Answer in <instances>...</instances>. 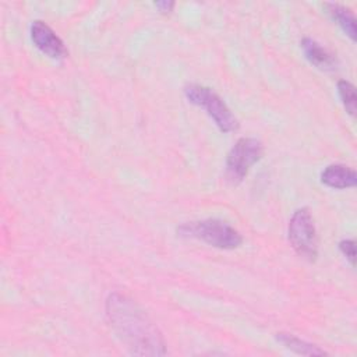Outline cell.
Masks as SVG:
<instances>
[{"mask_svg":"<svg viewBox=\"0 0 357 357\" xmlns=\"http://www.w3.org/2000/svg\"><path fill=\"white\" fill-rule=\"evenodd\" d=\"M106 315L110 326L127 344L131 354L163 356L166 354L165 340L146 317V314L128 297L113 293L106 301Z\"/></svg>","mask_w":357,"mask_h":357,"instance_id":"cell-1","label":"cell"},{"mask_svg":"<svg viewBox=\"0 0 357 357\" xmlns=\"http://www.w3.org/2000/svg\"><path fill=\"white\" fill-rule=\"evenodd\" d=\"M185 98L195 106L202 107L222 132H231L238 128V121L223 99L211 88L190 84L184 86Z\"/></svg>","mask_w":357,"mask_h":357,"instance_id":"cell-2","label":"cell"},{"mask_svg":"<svg viewBox=\"0 0 357 357\" xmlns=\"http://www.w3.org/2000/svg\"><path fill=\"white\" fill-rule=\"evenodd\" d=\"M178 233L180 236L195 237L212 247L223 250L237 248L243 243L241 234L229 223L219 219H205L201 222L185 223L178 227Z\"/></svg>","mask_w":357,"mask_h":357,"instance_id":"cell-3","label":"cell"},{"mask_svg":"<svg viewBox=\"0 0 357 357\" xmlns=\"http://www.w3.org/2000/svg\"><path fill=\"white\" fill-rule=\"evenodd\" d=\"M289 241L294 251L308 262L318 257V236L311 212L307 208L297 209L289 222Z\"/></svg>","mask_w":357,"mask_h":357,"instance_id":"cell-4","label":"cell"},{"mask_svg":"<svg viewBox=\"0 0 357 357\" xmlns=\"http://www.w3.org/2000/svg\"><path fill=\"white\" fill-rule=\"evenodd\" d=\"M264 155V145L257 138H240L229 151L226 158V177L238 184Z\"/></svg>","mask_w":357,"mask_h":357,"instance_id":"cell-5","label":"cell"},{"mask_svg":"<svg viewBox=\"0 0 357 357\" xmlns=\"http://www.w3.org/2000/svg\"><path fill=\"white\" fill-rule=\"evenodd\" d=\"M31 39L33 45L46 56L60 60L67 56V49L63 40L43 21H33L31 25Z\"/></svg>","mask_w":357,"mask_h":357,"instance_id":"cell-6","label":"cell"},{"mask_svg":"<svg viewBox=\"0 0 357 357\" xmlns=\"http://www.w3.org/2000/svg\"><path fill=\"white\" fill-rule=\"evenodd\" d=\"M301 47L304 50L305 57L310 60V63H312L315 67L325 70V71H333L337 68V59L336 56L328 50L326 47L321 46L317 40L310 39V38H304L301 40Z\"/></svg>","mask_w":357,"mask_h":357,"instance_id":"cell-7","label":"cell"},{"mask_svg":"<svg viewBox=\"0 0 357 357\" xmlns=\"http://www.w3.org/2000/svg\"><path fill=\"white\" fill-rule=\"evenodd\" d=\"M321 181L332 188H350L357 183V176L353 169L346 165H329L321 173Z\"/></svg>","mask_w":357,"mask_h":357,"instance_id":"cell-8","label":"cell"},{"mask_svg":"<svg viewBox=\"0 0 357 357\" xmlns=\"http://www.w3.org/2000/svg\"><path fill=\"white\" fill-rule=\"evenodd\" d=\"M325 8L326 13L332 17V20L337 22L340 28L346 32V35L351 40H356V18L351 10L336 3H326Z\"/></svg>","mask_w":357,"mask_h":357,"instance_id":"cell-9","label":"cell"},{"mask_svg":"<svg viewBox=\"0 0 357 357\" xmlns=\"http://www.w3.org/2000/svg\"><path fill=\"white\" fill-rule=\"evenodd\" d=\"M276 339L282 344H284L287 349L293 350L297 354H303V356H322V354H326V351H324L318 346L307 343L305 340H303L297 336H293L290 333H278Z\"/></svg>","mask_w":357,"mask_h":357,"instance_id":"cell-10","label":"cell"},{"mask_svg":"<svg viewBox=\"0 0 357 357\" xmlns=\"http://www.w3.org/2000/svg\"><path fill=\"white\" fill-rule=\"evenodd\" d=\"M337 92L342 99V103L346 109V112L351 116L356 114L357 110V95H356V88L351 82L346 79H340L337 82Z\"/></svg>","mask_w":357,"mask_h":357,"instance_id":"cell-11","label":"cell"},{"mask_svg":"<svg viewBox=\"0 0 357 357\" xmlns=\"http://www.w3.org/2000/svg\"><path fill=\"white\" fill-rule=\"evenodd\" d=\"M339 248L342 254L349 259L351 266L356 264V243L353 240H343L339 243Z\"/></svg>","mask_w":357,"mask_h":357,"instance_id":"cell-12","label":"cell"},{"mask_svg":"<svg viewBox=\"0 0 357 357\" xmlns=\"http://www.w3.org/2000/svg\"><path fill=\"white\" fill-rule=\"evenodd\" d=\"M155 7L162 11V13H169L172 11V8L174 7V3L173 1H156L155 3Z\"/></svg>","mask_w":357,"mask_h":357,"instance_id":"cell-13","label":"cell"}]
</instances>
